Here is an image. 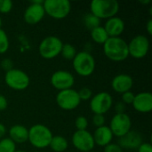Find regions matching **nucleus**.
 Segmentation results:
<instances>
[{
  "instance_id": "nucleus-19",
  "label": "nucleus",
  "mask_w": 152,
  "mask_h": 152,
  "mask_svg": "<svg viewBox=\"0 0 152 152\" xmlns=\"http://www.w3.org/2000/svg\"><path fill=\"white\" fill-rule=\"evenodd\" d=\"M93 137L95 144L101 147H105L111 142L113 134L109 126H102L101 127L96 128L94 134H93Z\"/></svg>"
},
{
  "instance_id": "nucleus-35",
  "label": "nucleus",
  "mask_w": 152,
  "mask_h": 152,
  "mask_svg": "<svg viewBox=\"0 0 152 152\" xmlns=\"http://www.w3.org/2000/svg\"><path fill=\"white\" fill-rule=\"evenodd\" d=\"M116 110H117V114H119V113H125V104L123 102H118L117 103L116 105Z\"/></svg>"
},
{
  "instance_id": "nucleus-25",
  "label": "nucleus",
  "mask_w": 152,
  "mask_h": 152,
  "mask_svg": "<svg viewBox=\"0 0 152 152\" xmlns=\"http://www.w3.org/2000/svg\"><path fill=\"white\" fill-rule=\"evenodd\" d=\"M15 151L16 144L10 138L0 140V152H14Z\"/></svg>"
},
{
  "instance_id": "nucleus-28",
  "label": "nucleus",
  "mask_w": 152,
  "mask_h": 152,
  "mask_svg": "<svg viewBox=\"0 0 152 152\" xmlns=\"http://www.w3.org/2000/svg\"><path fill=\"white\" fill-rule=\"evenodd\" d=\"M78 96H79V99L80 101H88L92 98V90L89 89L88 87H83L81 88L78 92Z\"/></svg>"
},
{
  "instance_id": "nucleus-2",
  "label": "nucleus",
  "mask_w": 152,
  "mask_h": 152,
  "mask_svg": "<svg viewBox=\"0 0 152 152\" xmlns=\"http://www.w3.org/2000/svg\"><path fill=\"white\" fill-rule=\"evenodd\" d=\"M91 13L101 19H110L118 12L119 4L116 0H93L90 4Z\"/></svg>"
},
{
  "instance_id": "nucleus-33",
  "label": "nucleus",
  "mask_w": 152,
  "mask_h": 152,
  "mask_svg": "<svg viewBox=\"0 0 152 152\" xmlns=\"http://www.w3.org/2000/svg\"><path fill=\"white\" fill-rule=\"evenodd\" d=\"M137 150L138 152H152V146L151 143L142 142Z\"/></svg>"
},
{
  "instance_id": "nucleus-10",
  "label": "nucleus",
  "mask_w": 152,
  "mask_h": 152,
  "mask_svg": "<svg viewBox=\"0 0 152 152\" xmlns=\"http://www.w3.org/2000/svg\"><path fill=\"white\" fill-rule=\"evenodd\" d=\"M128 45V53L134 59L144 58L150 50V41L147 37L138 35L134 37Z\"/></svg>"
},
{
  "instance_id": "nucleus-39",
  "label": "nucleus",
  "mask_w": 152,
  "mask_h": 152,
  "mask_svg": "<svg viewBox=\"0 0 152 152\" xmlns=\"http://www.w3.org/2000/svg\"><path fill=\"white\" fill-rule=\"evenodd\" d=\"M1 26H2V20H1V18H0V28H1Z\"/></svg>"
},
{
  "instance_id": "nucleus-4",
  "label": "nucleus",
  "mask_w": 152,
  "mask_h": 152,
  "mask_svg": "<svg viewBox=\"0 0 152 152\" xmlns=\"http://www.w3.org/2000/svg\"><path fill=\"white\" fill-rule=\"evenodd\" d=\"M73 61L75 71L82 77H89L95 69V60L88 52H80L76 54Z\"/></svg>"
},
{
  "instance_id": "nucleus-6",
  "label": "nucleus",
  "mask_w": 152,
  "mask_h": 152,
  "mask_svg": "<svg viewBox=\"0 0 152 152\" xmlns=\"http://www.w3.org/2000/svg\"><path fill=\"white\" fill-rule=\"evenodd\" d=\"M62 45L63 43L59 37L49 36L41 41L38 46V51L44 59L51 60L57 57L61 53Z\"/></svg>"
},
{
  "instance_id": "nucleus-16",
  "label": "nucleus",
  "mask_w": 152,
  "mask_h": 152,
  "mask_svg": "<svg viewBox=\"0 0 152 152\" xmlns=\"http://www.w3.org/2000/svg\"><path fill=\"white\" fill-rule=\"evenodd\" d=\"M142 143V135L135 132L130 131L124 136L120 137L118 140V145L123 149L127 150H137L139 146Z\"/></svg>"
},
{
  "instance_id": "nucleus-3",
  "label": "nucleus",
  "mask_w": 152,
  "mask_h": 152,
  "mask_svg": "<svg viewBox=\"0 0 152 152\" xmlns=\"http://www.w3.org/2000/svg\"><path fill=\"white\" fill-rule=\"evenodd\" d=\"M53 138L51 130L44 125H35L28 130V142L35 148L44 149L50 145Z\"/></svg>"
},
{
  "instance_id": "nucleus-36",
  "label": "nucleus",
  "mask_w": 152,
  "mask_h": 152,
  "mask_svg": "<svg viewBox=\"0 0 152 152\" xmlns=\"http://www.w3.org/2000/svg\"><path fill=\"white\" fill-rule=\"evenodd\" d=\"M146 28H147V32L149 35H152V20L150 19L148 20V23L146 25Z\"/></svg>"
},
{
  "instance_id": "nucleus-20",
  "label": "nucleus",
  "mask_w": 152,
  "mask_h": 152,
  "mask_svg": "<svg viewBox=\"0 0 152 152\" xmlns=\"http://www.w3.org/2000/svg\"><path fill=\"white\" fill-rule=\"evenodd\" d=\"M9 138L16 143H24L28 140V130L21 125L12 126L9 130Z\"/></svg>"
},
{
  "instance_id": "nucleus-24",
  "label": "nucleus",
  "mask_w": 152,
  "mask_h": 152,
  "mask_svg": "<svg viewBox=\"0 0 152 152\" xmlns=\"http://www.w3.org/2000/svg\"><path fill=\"white\" fill-rule=\"evenodd\" d=\"M84 22H85L86 27L90 30L100 26V19L97 18L96 16H94V14H92L91 12L86 15Z\"/></svg>"
},
{
  "instance_id": "nucleus-38",
  "label": "nucleus",
  "mask_w": 152,
  "mask_h": 152,
  "mask_svg": "<svg viewBox=\"0 0 152 152\" xmlns=\"http://www.w3.org/2000/svg\"><path fill=\"white\" fill-rule=\"evenodd\" d=\"M14 152H25V151H19V150H16V151H15Z\"/></svg>"
},
{
  "instance_id": "nucleus-37",
  "label": "nucleus",
  "mask_w": 152,
  "mask_h": 152,
  "mask_svg": "<svg viewBox=\"0 0 152 152\" xmlns=\"http://www.w3.org/2000/svg\"><path fill=\"white\" fill-rule=\"evenodd\" d=\"M5 133H6V129H5V126L3 125V124H1L0 123V139L5 134Z\"/></svg>"
},
{
  "instance_id": "nucleus-40",
  "label": "nucleus",
  "mask_w": 152,
  "mask_h": 152,
  "mask_svg": "<svg viewBox=\"0 0 152 152\" xmlns=\"http://www.w3.org/2000/svg\"><path fill=\"white\" fill-rule=\"evenodd\" d=\"M90 152H91V151H90Z\"/></svg>"
},
{
  "instance_id": "nucleus-15",
  "label": "nucleus",
  "mask_w": 152,
  "mask_h": 152,
  "mask_svg": "<svg viewBox=\"0 0 152 152\" xmlns=\"http://www.w3.org/2000/svg\"><path fill=\"white\" fill-rule=\"evenodd\" d=\"M132 104L134 109L138 112L149 113L152 110V94L148 92L140 93L134 96Z\"/></svg>"
},
{
  "instance_id": "nucleus-8",
  "label": "nucleus",
  "mask_w": 152,
  "mask_h": 152,
  "mask_svg": "<svg viewBox=\"0 0 152 152\" xmlns=\"http://www.w3.org/2000/svg\"><path fill=\"white\" fill-rule=\"evenodd\" d=\"M56 102L61 109L64 110H72L78 107L81 101L77 91L70 88L60 91L56 96Z\"/></svg>"
},
{
  "instance_id": "nucleus-32",
  "label": "nucleus",
  "mask_w": 152,
  "mask_h": 152,
  "mask_svg": "<svg viewBox=\"0 0 152 152\" xmlns=\"http://www.w3.org/2000/svg\"><path fill=\"white\" fill-rule=\"evenodd\" d=\"M104 152H123L122 148L116 143H110L104 147Z\"/></svg>"
},
{
  "instance_id": "nucleus-26",
  "label": "nucleus",
  "mask_w": 152,
  "mask_h": 152,
  "mask_svg": "<svg viewBox=\"0 0 152 152\" xmlns=\"http://www.w3.org/2000/svg\"><path fill=\"white\" fill-rule=\"evenodd\" d=\"M9 49V39L6 33L0 28V54L4 53Z\"/></svg>"
},
{
  "instance_id": "nucleus-14",
  "label": "nucleus",
  "mask_w": 152,
  "mask_h": 152,
  "mask_svg": "<svg viewBox=\"0 0 152 152\" xmlns=\"http://www.w3.org/2000/svg\"><path fill=\"white\" fill-rule=\"evenodd\" d=\"M74 83L75 78L73 75L65 70L55 71L51 77L52 86L59 91L70 89L73 86Z\"/></svg>"
},
{
  "instance_id": "nucleus-18",
  "label": "nucleus",
  "mask_w": 152,
  "mask_h": 152,
  "mask_svg": "<svg viewBox=\"0 0 152 152\" xmlns=\"http://www.w3.org/2000/svg\"><path fill=\"white\" fill-rule=\"evenodd\" d=\"M103 28L110 37H118L125 30V23L121 18L114 16L107 20Z\"/></svg>"
},
{
  "instance_id": "nucleus-5",
  "label": "nucleus",
  "mask_w": 152,
  "mask_h": 152,
  "mask_svg": "<svg viewBox=\"0 0 152 152\" xmlns=\"http://www.w3.org/2000/svg\"><path fill=\"white\" fill-rule=\"evenodd\" d=\"M43 7L47 15L53 19L61 20L69 15L71 10V4L69 0H45Z\"/></svg>"
},
{
  "instance_id": "nucleus-22",
  "label": "nucleus",
  "mask_w": 152,
  "mask_h": 152,
  "mask_svg": "<svg viewBox=\"0 0 152 152\" xmlns=\"http://www.w3.org/2000/svg\"><path fill=\"white\" fill-rule=\"evenodd\" d=\"M91 37L94 42L99 45H104V43L109 39V36L105 28L102 26H99L91 30Z\"/></svg>"
},
{
  "instance_id": "nucleus-12",
  "label": "nucleus",
  "mask_w": 152,
  "mask_h": 152,
  "mask_svg": "<svg viewBox=\"0 0 152 152\" xmlns=\"http://www.w3.org/2000/svg\"><path fill=\"white\" fill-rule=\"evenodd\" d=\"M43 4L44 1L42 0H35L30 2V4L27 7L23 15L24 20L28 24H37L44 18L45 12L43 7Z\"/></svg>"
},
{
  "instance_id": "nucleus-21",
  "label": "nucleus",
  "mask_w": 152,
  "mask_h": 152,
  "mask_svg": "<svg viewBox=\"0 0 152 152\" xmlns=\"http://www.w3.org/2000/svg\"><path fill=\"white\" fill-rule=\"evenodd\" d=\"M68 141L66 138L61 135H55L53 136L52 141L50 142L51 149L55 152H64L68 148Z\"/></svg>"
},
{
  "instance_id": "nucleus-30",
  "label": "nucleus",
  "mask_w": 152,
  "mask_h": 152,
  "mask_svg": "<svg viewBox=\"0 0 152 152\" xmlns=\"http://www.w3.org/2000/svg\"><path fill=\"white\" fill-rule=\"evenodd\" d=\"M135 94H134L131 91L126 92L122 94V102L124 104H132L134 100Z\"/></svg>"
},
{
  "instance_id": "nucleus-34",
  "label": "nucleus",
  "mask_w": 152,
  "mask_h": 152,
  "mask_svg": "<svg viewBox=\"0 0 152 152\" xmlns=\"http://www.w3.org/2000/svg\"><path fill=\"white\" fill-rule=\"evenodd\" d=\"M8 106V102L7 99L4 96L0 94V111L4 110Z\"/></svg>"
},
{
  "instance_id": "nucleus-27",
  "label": "nucleus",
  "mask_w": 152,
  "mask_h": 152,
  "mask_svg": "<svg viewBox=\"0 0 152 152\" xmlns=\"http://www.w3.org/2000/svg\"><path fill=\"white\" fill-rule=\"evenodd\" d=\"M75 126L77 129V131H84L86 130L87 126H88V120L86 118L80 116L78 118H77L76 121H75Z\"/></svg>"
},
{
  "instance_id": "nucleus-7",
  "label": "nucleus",
  "mask_w": 152,
  "mask_h": 152,
  "mask_svg": "<svg viewBox=\"0 0 152 152\" xmlns=\"http://www.w3.org/2000/svg\"><path fill=\"white\" fill-rule=\"evenodd\" d=\"M4 82L10 88L16 91H22L29 86L30 80L24 71L18 69H12L6 71Z\"/></svg>"
},
{
  "instance_id": "nucleus-11",
  "label": "nucleus",
  "mask_w": 152,
  "mask_h": 152,
  "mask_svg": "<svg viewBox=\"0 0 152 152\" xmlns=\"http://www.w3.org/2000/svg\"><path fill=\"white\" fill-rule=\"evenodd\" d=\"M112 103L111 95L107 92H101L91 98L90 108L94 114L103 115L110 110Z\"/></svg>"
},
{
  "instance_id": "nucleus-29",
  "label": "nucleus",
  "mask_w": 152,
  "mask_h": 152,
  "mask_svg": "<svg viewBox=\"0 0 152 152\" xmlns=\"http://www.w3.org/2000/svg\"><path fill=\"white\" fill-rule=\"evenodd\" d=\"M12 9V2L11 0H0V12L8 13Z\"/></svg>"
},
{
  "instance_id": "nucleus-23",
  "label": "nucleus",
  "mask_w": 152,
  "mask_h": 152,
  "mask_svg": "<svg viewBox=\"0 0 152 152\" xmlns=\"http://www.w3.org/2000/svg\"><path fill=\"white\" fill-rule=\"evenodd\" d=\"M61 55L66 60H73L77 54L76 48L70 44H63L61 51Z\"/></svg>"
},
{
  "instance_id": "nucleus-1",
  "label": "nucleus",
  "mask_w": 152,
  "mask_h": 152,
  "mask_svg": "<svg viewBox=\"0 0 152 152\" xmlns=\"http://www.w3.org/2000/svg\"><path fill=\"white\" fill-rule=\"evenodd\" d=\"M104 54L113 61H122L129 56L128 45L121 37H109L103 45Z\"/></svg>"
},
{
  "instance_id": "nucleus-9",
  "label": "nucleus",
  "mask_w": 152,
  "mask_h": 152,
  "mask_svg": "<svg viewBox=\"0 0 152 152\" xmlns=\"http://www.w3.org/2000/svg\"><path fill=\"white\" fill-rule=\"evenodd\" d=\"M131 126H132V121L130 117L126 113H119V114H116L112 118L110 121V129L113 136L115 135L120 138L131 131Z\"/></svg>"
},
{
  "instance_id": "nucleus-31",
  "label": "nucleus",
  "mask_w": 152,
  "mask_h": 152,
  "mask_svg": "<svg viewBox=\"0 0 152 152\" xmlns=\"http://www.w3.org/2000/svg\"><path fill=\"white\" fill-rule=\"evenodd\" d=\"M104 123H105V118H104L103 115H98V114L94 115V117H93V124L97 128L104 126Z\"/></svg>"
},
{
  "instance_id": "nucleus-17",
  "label": "nucleus",
  "mask_w": 152,
  "mask_h": 152,
  "mask_svg": "<svg viewBox=\"0 0 152 152\" xmlns=\"http://www.w3.org/2000/svg\"><path fill=\"white\" fill-rule=\"evenodd\" d=\"M134 81L131 76L127 74H119L116 76L111 82L112 89L118 93V94H124L126 92H128L133 87Z\"/></svg>"
},
{
  "instance_id": "nucleus-13",
  "label": "nucleus",
  "mask_w": 152,
  "mask_h": 152,
  "mask_svg": "<svg viewBox=\"0 0 152 152\" xmlns=\"http://www.w3.org/2000/svg\"><path fill=\"white\" fill-rule=\"evenodd\" d=\"M72 143L77 150L81 152H90L95 145L93 134L87 130L75 132L72 136Z\"/></svg>"
}]
</instances>
